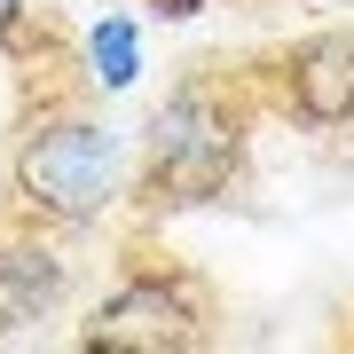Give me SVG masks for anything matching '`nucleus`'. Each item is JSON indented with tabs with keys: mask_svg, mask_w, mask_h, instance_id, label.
<instances>
[{
	"mask_svg": "<svg viewBox=\"0 0 354 354\" xmlns=\"http://www.w3.org/2000/svg\"><path fill=\"white\" fill-rule=\"evenodd\" d=\"M134 174H142V150L111 118L95 111H39L24 134H16V158H8V189L32 221L48 228H95L111 221L118 205L134 197Z\"/></svg>",
	"mask_w": 354,
	"mask_h": 354,
	"instance_id": "1",
	"label": "nucleus"
},
{
	"mask_svg": "<svg viewBox=\"0 0 354 354\" xmlns=\"http://www.w3.org/2000/svg\"><path fill=\"white\" fill-rule=\"evenodd\" d=\"M236 158H244V118L205 79L174 87L142 127V181L165 205H213L236 174Z\"/></svg>",
	"mask_w": 354,
	"mask_h": 354,
	"instance_id": "2",
	"label": "nucleus"
},
{
	"mask_svg": "<svg viewBox=\"0 0 354 354\" xmlns=\"http://www.w3.org/2000/svg\"><path fill=\"white\" fill-rule=\"evenodd\" d=\"M150 8H158V16H197L205 0H150Z\"/></svg>",
	"mask_w": 354,
	"mask_h": 354,
	"instance_id": "8",
	"label": "nucleus"
},
{
	"mask_svg": "<svg viewBox=\"0 0 354 354\" xmlns=\"http://www.w3.org/2000/svg\"><path fill=\"white\" fill-rule=\"evenodd\" d=\"M142 79V32L134 16H95L87 24V87L95 95H127Z\"/></svg>",
	"mask_w": 354,
	"mask_h": 354,
	"instance_id": "6",
	"label": "nucleus"
},
{
	"mask_svg": "<svg viewBox=\"0 0 354 354\" xmlns=\"http://www.w3.org/2000/svg\"><path fill=\"white\" fill-rule=\"evenodd\" d=\"M197 339H205L197 283L189 276H150V268L111 283L87 307V323H79V346H95V354H189Z\"/></svg>",
	"mask_w": 354,
	"mask_h": 354,
	"instance_id": "3",
	"label": "nucleus"
},
{
	"mask_svg": "<svg viewBox=\"0 0 354 354\" xmlns=\"http://www.w3.org/2000/svg\"><path fill=\"white\" fill-rule=\"evenodd\" d=\"M64 283H71V268L48 252V244H8V252H0V299H8V315L16 323H39L48 315L55 299H64Z\"/></svg>",
	"mask_w": 354,
	"mask_h": 354,
	"instance_id": "5",
	"label": "nucleus"
},
{
	"mask_svg": "<svg viewBox=\"0 0 354 354\" xmlns=\"http://www.w3.org/2000/svg\"><path fill=\"white\" fill-rule=\"evenodd\" d=\"M283 111L299 127H346L354 118V24H330V32H307L299 48L283 55Z\"/></svg>",
	"mask_w": 354,
	"mask_h": 354,
	"instance_id": "4",
	"label": "nucleus"
},
{
	"mask_svg": "<svg viewBox=\"0 0 354 354\" xmlns=\"http://www.w3.org/2000/svg\"><path fill=\"white\" fill-rule=\"evenodd\" d=\"M24 16H32V0H0V39L24 32Z\"/></svg>",
	"mask_w": 354,
	"mask_h": 354,
	"instance_id": "7",
	"label": "nucleus"
}]
</instances>
